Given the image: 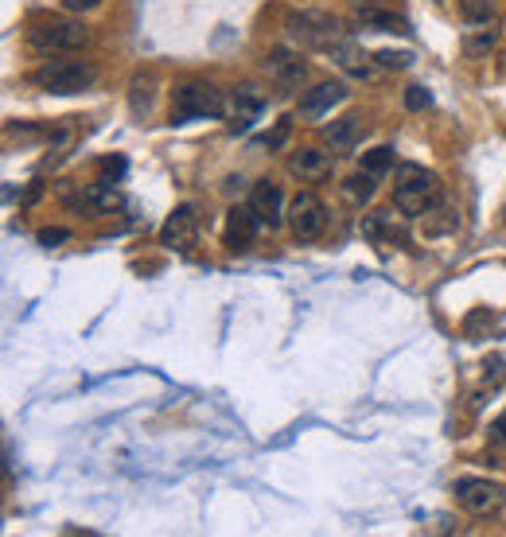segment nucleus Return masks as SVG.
I'll list each match as a JSON object with an SVG mask.
<instances>
[{"mask_svg": "<svg viewBox=\"0 0 506 537\" xmlns=\"http://www.w3.org/2000/svg\"><path fill=\"white\" fill-rule=\"evenodd\" d=\"M394 207L401 215L417 218L440 207V179L425 172L421 164H398L394 168Z\"/></svg>", "mask_w": 506, "mask_h": 537, "instance_id": "f257e3e1", "label": "nucleus"}, {"mask_svg": "<svg viewBox=\"0 0 506 537\" xmlns=\"http://www.w3.org/2000/svg\"><path fill=\"white\" fill-rule=\"evenodd\" d=\"M285 28L308 51H335L343 39H351L347 28L339 24V16L320 12V8H292L289 16H285Z\"/></svg>", "mask_w": 506, "mask_h": 537, "instance_id": "f03ea898", "label": "nucleus"}, {"mask_svg": "<svg viewBox=\"0 0 506 537\" xmlns=\"http://www.w3.org/2000/svg\"><path fill=\"white\" fill-rule=\"evenodd\" d=\"M32 82L47 94H82L98 82V67L86 59H47L32 71Z\"/></svg>", "mask_w": 506, "mask_h": 537, "instance_id": "7ed1b4c3", "label": "nucleus"}, {"mask_svg": "<svg viewBox=\"0 0 506 537\" xmlns=\"http://www.w3.org/2000/svg\"><path fill=\"white\" fill-rule=\"evenodd\" d=\"M28 43L39 55H67V51H82L90 43V28L82 20H39L28 32Z\"/></svg>", "mask_w": 506, "mask_h": 537, "instance_id": "20e7f679", "label": "nucleus"}, {"mask_svg": "<svg viewBox=\"0 0 506 537\" xmlns=\"http://www.w3.org/2000/svg\"><path fill=\"white\" fill-rule=\"evenodd\" d=\"M226 113V94L218 90L215 82H183L176 90V106L172 117L176 121H199V117H222Z\"/></svg>", "mask_w": 506, "mask_h": 537, "instance_id": "39448f33", "label": "nucleus"}, {"mask_svg": "<svg viewBox=\"0 0 506 537\" xmlns=\"http://www.w3.org/2000/svg\"><path fill=\"white\" fill-rule=\"evenodd\" d=\"M452 495L456 502L475 514V518H491V514H499L506 502V491L499 483H491V479H456V487H452Z\"/></svg>", "mask_w": 506, "mask_h": 537, "instance_id": "423d86ee", "label": "nucleus"}, {"mask_svg": "<svg viewBox=\"0 0 506 537\" xmlns=\"http://www.w3.org/2000/svg\"><path fill=\"white\" fill-rule=\"evenodd\" d=\"M289 226H292V238H296V242H316L327 226L324 199L312 195V191H300V195L289 203Z\"/></svg>", "mask_w": 506, "mask_h": 537, "instance_id": "0eeeda50", "label": "nucleus"}, {"mask_svg": "<svg viewBox=\"0 0 506 537\" xmlns=\"http://www.w3.org/2000/svg\"><path fill=\"white\" fill-rule=\"evenodd\" d=\"M261 67H265V74H269V82H273L277 90H285V94L300 90L304 78H308V63H304L296 51H289V47H273V51L265 55Z\"/></svg>", "mask_w": 506, "mask_h": 537, "instance_id": "6e6552de", "label": "nucleus"}, {"mask_svg": "<svg viewBox=\"0 0 506 537\" xmlns=\"http://www.w3.org/2000/svg\"><path fill=\"white\" fill-rule=\"evenodd\" d=\"M160 242L168 250H180V253L191 250L199 242V215H195V207H176L168 215V222H164V230H160Z\"/></svg>", "mask_w": 506, "mask_h": 537, "instance_id": "1a4fd4ad", "label": "nucleus"}, {"mask_svg": "<svg viewBox=\"0 0 506 537\" xmlns=\"http://www.w3.org/2000/svg\"><path fill=\"white\" fill-rule=\"evenodd\" d=\"M250 207H253V215L261 218V226L277 230L281 218H285V195H281V187H277L273 179H257L250 191Z\"/></svg>", "mask_w": 506, "mask_h": 537, "instance_id": "9d476101", "label": "nucleus"}, {"mask_svg": "<svg viewBox=\"0 0 506 537\" xmlns=\"http://www.w3.org/2000/svg\"><path fill=\"white\" fill-rule=\"evenodd\" d=\"M261 109H265V98L253 90V86H238V90H230L226 94V121L234 125V129H250L253 121L261 117Z\"/></svg>", "mask_w": 506, "mask_h": 537, "instance_id": "9b49d317", "label": "nucleus"}, {"mask_svg": "<svg viewBox=\"0 0 506 537\" xmlns=\"http://www.w3.org/2000/svg\"><path fill=\"white\" fill-rule=\"evenodd\" d=\"M257 230H261V218L253 215V207H234L226 215V246L230 250H250Z\"/></svg>", "mask_w": 506, "mask_h": 537, "instance_id": "f8f14e48", "label": "nucleus"}, {"mask_svg": "<svg viewBox=\"0 0 506 537\" xmlns=\"http://www.w3.org/2000/svg\"><path fill=\"white\" fill-rule=\"evenodd\" d=\"M331 156L320 152V148H300V152H292L289 156V172L292 176H300L304 183H320V179L331 176Z\"/></svg>", "mask_w": 506, "mask_h": 537, "instance_id": "ddd939ff", "label": "nucleus"}, {"mask_svg": "<svg viewBox=\"0 0 506 537\" xmlns=\"http://www.w3.org/2000/svg\"><path fill=\"white\" fill-rule=\"evenodd\" d=\"M343 98H347V86H343V82H320V86H312V90L300 98V113H304V117H324V113H331Z\"/></svg>", "mask_w": 506, "mask_h": 537, "instance_id": "4468645a", "label": "nucleus"}, {"mask_svg": "<svg viewBox=\"0 0 506 537\" xmlns=\"http://www.w3.org/2000/svg\"><path fill=\"white\" fill-rule=\"evenodd\" d=\"M331 55H335V63H339L343 71H347V74H355V78H374V74H378V59L370 63L366 55H359V47H355V39H343V43H339V47H335Z\"/></svg>", "mask_w": 506, "mask_h": 537, "instance_id": "2eb2a0df", "label": "nucleus"}, {"mask_svg": "<svg viewBox=\"0 0 506 537\" xmlns=\"http://www.w3.org/2000/svg\"><path fill=\"white\" fill-rule=\"evenodd\" d=\"M362 137V121L359 117H339L324 129V141L331 144V152H351Z\"/></svg>", "mask_w": 506, "mask_h": 537, "instance_id": "dca6fc26", "label": "nucleus"}, {"mask_svg": "<svg viewBox=\"0 0 506 537\" xmlns=\"http://www.w3.org/2000/svg\"><path fill=\"white\" fill-rule=\"evenodd\" d=\"M71 203L94 215V211H106V207H113V203H117V191H113L109 183H86V187L74 195Z\"/></svg>", "mask_w": 506, "mask_h": 537, "instance_id": "f3484780", "label": "nucleus"}, {"mask_svg": "<svg viewBox=\"0 0 506 537\" xmlns=\"http://www.w3.org/2000/svg\"><path fill=\"white\" fill-rule=\"evenodd\" d=\"M359 24L374 28V32H409L405 16H394L390 8H359Z\"/></svg>", "mask_w": 506, "mask_h": 537, "instance_id": "a211bd4d", "label": "nucleus"}, {"mask_svg": "<svg viewBox=\"0 0 506 537\" xmlns=\"http://www.w3.org/2000/svg\"><path fill=\"white\" fill-rule=\"evenodd\" d=\"M362 172H370V176H386V172H394V148L390 144H378V148H370V152H362Z\"/></svg>", "mask_w": 506, "mask_h": 537, "instance_id": "6ab92c4d", "label": "nucleus"}, {"mask_svg": "<svg viewBox=\"0 0 506 537\" xmlns=\"http://www.w3.org/2000/svg\"><path fill=\"white\" fill-rule=\"evenodd\" d=\"M495 39H499L495 28H475V32H468V36H464V51H468V59H483V55L495 47Z\"/></svg>", "mask_w": 506, "mask_h": 537, "instance_id": "aec40b11", "label": "nucleus"}, {"mask_svg": "<svg viewBox=\"0 0 506 537\" xmlns=\"http://www.w3.org/2000/svg\"><path fill=\"white\" fill-rule=\"evenodd\" d=\"M374 187H378V176H370V172H359V176H351L347 179V187H343V191H347V199H351V203H370V199H374Z\"/></svg>", "mask_w": 506, "mask_h": 537, "instance_id": "412c9836", "label": "nucleus"}, {"mask_svg": "<svg viewBox=\"0 0 506 537\" xmlns=\"http://www.w3.org/2000/svg\"><path fill=\"white\" fill-rule=\"evenodd\" d=\"M495 4L499 0H460V8H464V16H468L471 24H487L495 16Z\"/></svg>", "mask_w": 506, "mask_h": 537, "instance_id": "4be33fe9", "label": "nucleus"}, {"mask_svg": "<svg viewBox=\"0 0 506 537\" xmlns=\"http://www.w3.org/2000/svg\"><path fill=\"white\" fill-rule=\"evenodd\" d=\"M374 59H378L382 71H405V67H413V55L409 51H378Z\"/></svg>", "mask_w": 506, "mask_h": 537, "instance_id": "5701e85b", "label": "nucleus"}, {"mask_svg": "<svg viewBox=\"0 0 506 537\" xmlns=\"http://www.w3.org/2000/svg\"><path fill=\"white\" fill-rule=\"evenodd\" d=\"M429 102H433V94H429L425 86H409V90H405V106L413 109V113H417V109H429Z\"/></svg>", "mask_w": 506, "mask_h": 537, "instance_id": "b1692460", "label": "nucleus"}, {"mask_svg": "<svg viewBox=\"0 0 506 537\" xmlns=\"http://www.w3.org/2000/svg\"><path fill=\"white\" fill-rule=\"evenodd\" d=\"M487 440L495 444V448H506V409L491 421V429H487Z\"/></svg>", "mask_w": 506, "mask_h": 537, "instance_id": "393cba45", "label": "nucleus"}, {"mask_svg": "<svg viewBox=\"0 0 506 537\" xmlns=\"http://www.w3.org/2000/svg\"><path fill=\"white\" fill-rule=\"evenodd\" d=\"M106 0H63V8L74 12V16H86V12H94V8H102Z\"/></svg>", "mask_w": 506, "mask_h": 537, "instance_id": "a878e982", "label": "nucleus"}, {"mask_svg": "<svg viewBox=\"0 0 506 537\" xmlns=\"http://www.w3.org/2000/svg\"><path fill=\"white\" fill-rule=\"evenodd\" d=\"M67 238H71L67 230H43V234H39V242H43V246H51V242H67Z\"/></svg>", "mask_w": 506, "mask_h": 537, "instance_id": "bb28decb", "label": "nucleus"}, {"mask_svg": "<svg viewBox=\"0 0 506 537\" xmlns=\"http://www.w3.org/2000/svg\"><path fill=\"white\" fill-rule=\"evenodd\" d=\"M355 8H390L394 0H351Z\"/></svg>", "mask_w": 506, "mask_h": 537, "instance_id": "cd10ccee", "label": "nucleus"}]
</instances>
